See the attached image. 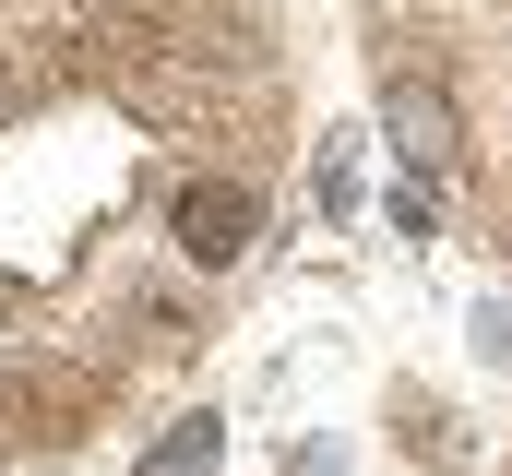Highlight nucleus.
Listing matches in <instances>:
<instances>
[{"instance_id":"3","label":"nucleus","mask_w":512,"mask_h":476,"mask_svg":"<svg viewBox=\"0 0 512 476\" xmlns=\"http://www.w3.org/2000/svg\"><path fill=\"white\" fill-rule=\"evenodd\" d=\"M215 453H227V417H203V405H191L167 441H143V476H215Z\"/></svg>"},{"instance_id":"2","label":"nucleus","mask_w":512,"mask_h":476,"mask_svg":"<svg viewBox=\"0 0 512 476\" xmlns=\"http://www.w3.org/2000/svg\"><path fill=\"white\" fill-rule=\"evenodd\" d=\"M382 131H393V155H405L417 179H441V167L465 155V119H453V96H441V84H417V72H405V84H382Z\"/></svg>"},{"instance_id":"1","label":"nucleus","mask_w":512,"mask_h":476,"mask_svg":"<svg viewBox=\"0 0 512 476\" xmlns=\"http://www.w3.org/2000/svg\"><path fill=\"white\" fill-rule=\"evenodd\" d=\"M167 227H179V250H191V262H239V250L262 238V191H239V179H179Z\"/></svg>"}]
</instances>
